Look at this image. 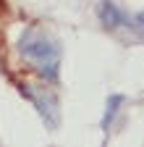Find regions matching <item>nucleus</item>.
<instances>
[{
  "mask_svg": "<svg viewBox=\"0 0 144 147\" xmlns=\"http://www.w3.org/2000/svg\"><path fill=\"white\" fill-rule=\"evenodd\" d=\"M21 55L42 74H47L50 79H55L58 74V47L52 45L45 34L40 32H26L21 37Z\"/></svg>",
  "mask_w": 144,
  "mask_h": 147,
  "instance_id": "1",
  "label": "nucleus"
},
{
  "mask_svg": "<svg viewBox=\"0 0 144 147\" xmlns=\"http://www.w3.org/2000/svg\"><path fill=\"white\" fill-rule=\"evenodd\" d=\"M100 16H102V24H105L107 29H115V26L123 21V13H121L113 3H102V5H100Z\"/></svg>",
  "mask_w": 144,
  "mask_h": 147,
  "instance_id": "2",
  "label": "nucleus"
},
{
  "mask_svg": "<svg viewBox=\"0 0 144 147\" xmlns=\"http://www.w3.org/2000/svg\"><path fill=\"white\" fill-rule=\"evenodd\" d=\"M139 21H141V24H144V16H139Z\"/></svg>",
  "mask_w": 144,
  "mask_h": 147,
  "instance_id": "3",
  "label": "nucleus"
}]
</instances>
